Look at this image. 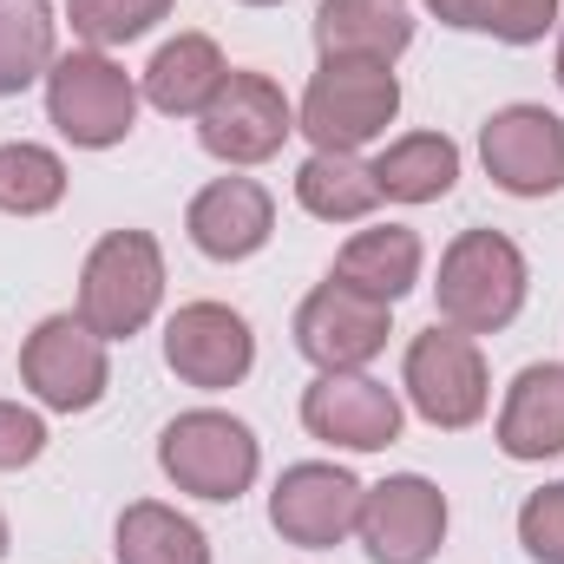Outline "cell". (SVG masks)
<instances>
[{
	"label": "cell",
	"instance_id": "6da1fadb",
	"mask_svg": "<svg viewBox=\"0 0 564 564\" xmlns=\"http://www.w3.org/2000/svg\"><path fill=\"white\" fill-rule=\"evenodd\" d=\"M525 250L499 230H459L440 257V322L466 335H499L525 308Z\"/></svg>",
	"mask_w": 564,
	"mask_h": 564
},
{
	"label": "cell",
	"instance_id": "83f0119b",
	"mask_svg": "<svg viewBox=\"0 0 564 564\" xmlns=\"http://www.w3.org/2000/svg\"><path fill=\"white\" fill-rule=\"evenodd\" d=\"M46 453V421L20 401H0V473H20Z\"/></svg>",
	"mask_w": 564,
	"mask_h": 564
},
{
	"label": "cell",
	"instance_id": "d4e9b609",
	"mask_svg": "<svg viewBox=\"0 0 564 564\" xmlns=\"http://www.w3.org/2000/svg\"><path fill=\"white\" fill-rule=\"evenodd\" d=\"M66 197V164L46 144H0V210L7 217H40Z\"/></svg>",
	"mask_w": 564,
	"mask_h": 564
},
{
	"label": "cell",
	"instance_id": "9c48e42d",
	"mask_svg": "<svg viewBox=\"0 0 564 564\" xmlns=\"http://www.w3.org/2000/svg\"><path fill=\"white\" fill-rule=\"evenodd\" d=\"M295 348L322 368V375H348L368 368L388 348V302L348 289V282H322L308 289V302L295 308Z\"/></svg>",
	"mask_w": 564,
	"mask_h": 564
},
{
	"label": "cell",
	"instance_id": "ffe728a7",
	"mask_svg": "<svg viewBox=\"0 0 564 564\" xmlns=\"http://www.w3.org/2000/svg\"><path fill=\"white\" fill-rule=\"evenodd\" d=\"M375 184L394 204H433L459 184V144L446 132H408L375 158Z\"/></svg>",
	"mask_w": 564,
	"mask_h": 564
},
{
	"label": "cell",
	"instance_id": "3957f363",
	"mask_svg": "<svg viewBox=\"0 0 564 564\" xmlns=\"http://www.w3.org/2000/svg\"><path fill=\"white\" fill-rule=\"evenodd\" d=\"M46 119L59 126V139L79 151H106L126 144L139 126V86L119 59H106L99 46L86 53H59L46 66Z\"/></svg>",
	"mask_w": 564,
	"mask_h": 564
},
{
	"label": "cell",
	"instance_id": "ac0fdd59",
	"mask_svg": "<svg viewBox=\"0 0 564 564\" xmlns=\"http://www.w3.org/2000/svg\"><path fill=\"white\" fill-rule=\"evenodd\" d=\"M224 79H230V66H224L217 40L177 33V40H164V46L151 53V66H144V99H151L164 119H197V112L217 99Z\"/></svg>",
	"mask_w": 564,
	"mask_h": 564
},
{
	"label": "cell",
	"instance_id": "cb8c5ba5",
	"mask_svg": "<svg viewBox=\"0 0 564 564\" xmlns=\"http://www.w3.org/2000/svg\"><path fill=\"white\" fill-rule=\"evenodd\" d=\"M446 26H466V33H492L506 46H532L558 26V0H426Z\"/></svg>",
	"mask_w": 564,
	"mask_h": 564
},
{
	"label": "cell",
	"instance_id": "d6986e66",
	"mask_svg": "<svg viewBox=\"0 0 564 564\" xmlns=\"http://www.w3.org/2000/svg\"><path fill=\"white\" fill-rule=\"evenodd\" d=\"M335 282L375 295V302H401L414 282H421V237L408 224H375V230H355L348 250L335 257Z\"/></svg>",
	"mask_w": 564,
	"mask_h": 564
},
{
	"label": "cell",
	"instance_id": "4316f807",
	"mask_svg": "<svg viewBox=\"0 0 564 564\" xmlns=\"http://www.w3.org/2000/svg\"><path fill=\"white\" fill-rule=\"evenodd\" d=\"M519 545L545 564H564V479H552L545 492L519 506Z\"/></svg>",
	"mask_w": 564,
	"mask_h": 564
},
{
	"label": "cell",
	"instance_id": "2e32d148",
	"mask_svg": "<svg viewBox=\"0 0 564 564\" xmlns=\"http://www.w3.org/2000/svg\"><path fill=\"white\" fill-rule=\"evenodd\" d=\"M315 46H322V59L394 66L414 46V20L401 0H322L315 7Z\"/></svg>",
	"mask_w": 564,
	"mask_h": 564
},
{
	"label": "cell",
	"instance_id": "8992f818",
	"mask_svg": "<svg viewBox=\"0 0 564 564\" xmlns=\"http://www.w3.org/2000/svg\"><path fill=\"white\" fill-rule=\"evenodd\" d=\"M20 381L53 408V414H86L106 401L112 388V361H106V341L79 322V315H46L26 348H20Z\"/></svg>",
	"mask_w": 564,
	"mask_h": 564
},
{
	"label": "cell",
	"instance_id": "52a82bcc",
	"mask_svg": "<svg viewBox=\"0 0 564 564\" xmlns=\"http://www.w3.org/2000/svg\"><path fill=\"white\" fill-rule=\"evenodd\" d=\"M401 381H408V401L421 408L426 426H473L486 414V394H492L479 341L466 328H440V322L408 341Z\"/></svg>",
	"mask_w": 564,
	"mask_h": 564
},
{
	"label": "cell",
	"instance_id": "7c38bea8",
	"mask_svg": "<svg viewBox=\"0 0 564 564\" xmlns=\"http://www.w3.org/2000/svg\"><path fill=\"white\" fill-rule=\"evenodd\" d=\"M361 492L368 486L355 473L302 459V466L282 473L276 492H270V525L289 545H302V552H328V545H341L361 525Z\"/></svg>",
	"mask_w": 564,
	"mask_h": 564
},
{
	"label": "cell",
	"instance_id": "9a60e30c",
	"mask_svg": "<svg viewBox=\"0 0 564 564\" xmlns=\"http://www.w3.org/2000/svg\"><path fill=\"white\" fill-rule=\"evenodd\" d=\"M184 230H191V243H197L204 257L243 263V257H257V250L270 243L276 204H270V191H263L257 177H217V184H204V191L191 197Z\"/></svg>",
	"mask_w": 564,
	"mask_h": 564
},
{
	"label": "cell",
	"instance_id": "30bf717a",
	"mask_svg": "<svg viewBox=\"0 0 564 564\" xmlns=\"http://www.w3.org/2000/svg\"><path fill=\"white\" fill-rule=\"evenodd\" d=\"M164 361H171L177 381L217 394V388H237L257 368V335L230 302H184L164 322Z\"/></svg>",
	"mask_w": 564,
	"mask_h": 564
},
{
	"label": "cell",
	"instance_id": "4dcf8cb0",
	"mask_svg": "<svg viewBox=\"0 0 564 564\" xmlns=\"http://www.w3.org/2000/svg\"><path fill=\"white\" fill-rule=\"evenodd\" d=\"M243 7H276V0H243Z\"/></svg>",
	"mask_w": 564,
	"mask_h": 564
},
{
	"label": "cell",
	"instance_id": "5b68a950",
	"mask_svg": "<svg viewBox=\"0 0 564 564\" xmlns=\"http://www.w3.org/2000/svg\"><path fill=\"white\" fill-rule=\"evenodd\" d=\"M401 112V79L394 66H355V59H322V73L302 93L295 132H308L315 151H361L375 144Z\"/></svg>",
	"mask_w": 564,
	"mask_h": 564
},
{
	"label": "cell",
	"instance_id": "ba28073f",
	"mask_svg": "<svg viewBox=\"0 0 564 564\" xmlns=\"http://www.w3.org/2000/svg\"><path fill=\"white\" fill-rule=\"evenodd\" d=\"M289 132H295V112L270 73H230L217 86V99L197 112V139L224 164H263L282 151Z\"/></svg>",
	"mask_w": 564,
	"mask_h": 564
},
{
	"label": "cell",
	"instance_id": "4fadbf2b",
	"mask_svg": "<svg viewBox=\"0 0 564 564\" xmlns=\"http://www.w3.org/2000/svg\"><path fill=\"white\" fill-rule=\"evenodd\" d=\"M486 177L512 197H552L564 191V119L545 106H506L479 132Z\"/></svg>",
	"mask_w": 564,
	"mask_h": 564
},
{
	"label": "cell",
	"instance_id": "484cf974",
	"mask_svg": "<svg viewBox=\"0 0 564 564\" xmlns=\"http://www.w3.org/2000/svg\"><path fill=\"white\" fill-rule=\"evenodd\" d=\"M66 13H73V33L106 53V46H126V40L151 33L171 13V0H73Z\"/></svg>",
	"mask_w": 564,
	"mask_h": 564
},
{
	"label": "cell",
	"instance_id": "f546056e",
	"mask_svg": "<svg viewBox=\"0 0 564 564\" xmlns=\"http://www.w3.org/2000/svg\"><path fill=\"white\" fill-rule=\"evenodd\" d=\"M0 558H7V519H0Z\"/></svg>",
	"mask_w": 564,
	"mask_h": 564
},
{
	"label": "cell",
	"instance_id": "f1b7e54d",
	"mask_svg": "<svg viewBox=\"0 0 564 564\" xmlns=\"http://www.w3.org/2000/svg\"><path fill=\"white\" fill-rule=\"evenodd\" d=\"M558 86H564V33H558Z\"/></svg>",
	"mask_w": 564,
	"mask_h": 564
},
{
	"label": "cell",
	"instance_id": "603a6c76",
	"mask_svg": "<svg viewBox=\"0 0 564 564\" xmlns=\"http://www.w3.org/2000/svg\"><path fill=\"white\" fill-rule=\"evenodd\" d=\"M53 66V0H0V99L26 93Z\"/></svg>",
	"mask_w": 564,
	"mask_h": 564
},
{
	"label": "cell",
	"instance_id": "5bb4252c",
	"mask_svg": "<svg viewBox=\"0 0 564 564\" xmlns=\"http://www.w3.org/2000/svg\"><path fill=\"white\" fill-rule=\"evenodd\" d=\"M302 426L328 446H348V453H381L401 440V394L361 368L348 375H315L308 394H302Z\"/></svg>",
	"mask_w": 564,
	"mask_h": 564
},
{
	"label": "cell",
	"instance_id": "7a4b0ae2",
	"mask_svg": "<svg viewBox=\"0 0 564 564\" xmlns=\"http://www.w3.org/2000/svg\"><path fill=\"white\" fill-rule=\"evenodd\" d=\"M164 302V250L151 230H112L79 270V322L99 341H132Z\"/></svg>",
	"mask_w": 564,
	"mask_h": 564
},
{
	"label": "cell",
	"instance_id": "8fae6325",
	"mask_svg": "<svg viewBox=\"0 0 564 564\" xmlns=\"http://www.w3.org/2000/svg\"><path fill=\"white\" fill-rule=\"evenodd\" d=\"M361 545L375 564H426L446 539V492L421 473H394L361 492Z\"/></svg>",
	"mask_w": 564,
	"mask_h": 564
},
{
	"label": "cell",
	"instance_id": "277c9868",
	"mask_svg": "<svg viewBox=\"0 0 564 564\" xmlns=\"http://www.w3.org/2000/svg\"><path fill=\"white\" fill-rule=\"evenodd\" d=\"M158 466L177 492H197L210 506H230L250 492L263 453H257V433L237 421V414H217V408H197V414H177L158 440Z\"/></svg>",
	"mask_w": 564,
	"mask_h": 564
},
{
	"label": "cell",
	"instance_id": "7402d4cb",
	"mask_svg": "<svg viewBox=\"0 0 564 564\" xmlns=\"http://www.w3.org/2000/svg\"><path fill=\"white\" fill-rule=\"evenodd\" d=\"M119 564H210V539L184 512L139 499L119 512Z\"/></svg>",
	"mask_w": 564,
	"mask_h": 564
},
{
	"label": "cell",
	"instance_id": "44dd1931",
	"mask_svg": "<svg viewBox=\"0 0 564 564\" xmlns=\"http://www.w3.org/2000/svg\"><path fill=\"white\" fill-rule=\"evenodd\" d=\"M295 197L322 224H361L381 204V184H375V164H361L355 151H315L295 171Z\"/></svg>",
	"mask_w": 564,
	"mask_h": 564
},
{
	"label": "cell",
	"instance_id": "e0dca14e",
	"mask_svg": "<svg viewBox=\"0 0 564 564\" xmlns=\"http://www.w3.org/2000/svg\"><path fill=\"white\" fill-rule=\"evenodd\" d=\"M499 453L506 459H552V453H564V368L558 361H532L506 388Z\"/></svg>",
	"mask_w": 564,
	"mask_h": 564
}]
</instances>
